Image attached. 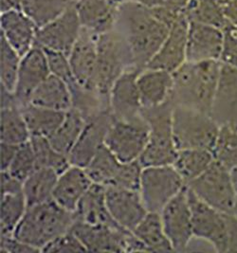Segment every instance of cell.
Wrapping results in <instances>:
<instances>
[{
  "label": "cell",
  "instance_id": "17",
  "mask_svg": "<svg viewBox=\"0 0 237 253\" xmlns=\"http://www.w3.org/2000/svg\"><path fill=\"white\" fill-rule=\"evenodd\" d=\"M189 20L182 12L170 28L163 44L146 68L175 72L187 62ZM145 68V69H146Z\"/></svg>",
  "mask_w": 237,
  "mask_h": 253
},
{
  "label": "cell",
  "instance_id": "46",
  "mask_svg": "<svg viewBox=\"0 0 237 253\" xmlns=\"http://www.w3.org/2000/svg\"><path fill=\"white\" fill-rule=\"evenodd\" d=\"M0 252L1 253H40L36 248L16 239L13 235H1Z\"/></svg>",
  "mask_w": 237,
  "mask_h": 253
},
{
  "label": "cell",
  "instance_id": "30",
  "mask_svg": "<svg viewBox=\"0 0 237 253\" xmlns=\"http://www.w3.org/2000/svg\"><path fill=\"white\" fill-rule=\"evenodd\" d=\"M132 232L146 248L147 253H173L159 212H149Z\"/></svg>",
  "mask_w": 237,
  "mask_h": 253
},
{
  "label": "cell",
  "instance_id": "41",
  "mask_svg": "<svg viewBox=\"0 0 237 253\" xmlns=\"http://www.w3.org/2000/svg\"><path fill=\"white\" fill-rule=\"evenodd\" d=\"M37 168L34 149L30 140H28L27 142L19 145L7 171L13 177L24 182Z\"/></svg>",
  "mask_w": 237,
  "mask_h": 253
},
{
  "label": "cell",
  "instance_id": "51",
  "mask_svg": "<svg viewBox=\"0 0 237 253\" xmlns=\"http://www.w3.org/2000/svg\"><path fill=\"white\" fill-rule=\"evenodd\" d=\"M230 172H231L233 184H234V187H235V189H236L237 193V165L236 167H234Z\"/></svg>",
  "mask_w": 237,
  "mask_h": 253
},
{
  "label": "cell",
  "instance_id": "20",
  "mask_svg": "<svg viewBox=\"0 0 237 253\" xmlns=\"http://www.w3.org/2000/svg\"><path fill=\"white\" fill-rule=\"evenodd\" d=\"M97 36L86 28L72 47L68 59L74 79L81 86L96 91L95 73L97 65Z\"/></svg>",
  "mask_w": 237,
  "mask_h": 253
},
{
  "label": "cell",
  "instance_id": "39",
  "mask_svg": "<svg viewBox=\"0 0 237 253\" xmlns=\"http://www.w3.org/2000/svg\"><path fill=\"white\" fill-rule=\"evenodd\" d=\"M215 161L230 171L237 165V128L222 126L212 151Z\"/></svg>",
  "mask_w": 237,
  "mask_h": 253
},
{
  "label": "cell",
  "instance_id": "44",
  "mask_svg": "<svg viewBox=\"0 0 237 253\" xmlns=\"http://www.w3.org/2000/svg\"><path fill=\"white\" fill-rule=\"evenodd\" d=\"M87 252L83 243L80 241L77 235L71 230L61 234L60 236L47 244L42 253H84Z\"/></svg>",
  "mask_w": 237,
  "mask_h": 253
},
{
  "label": "cell",
  "instance_id": "33",
  "mask_svg": "<svg viewBox=\"0 0 237 253\" xmlns=\"http://www.w3.org/2000/svg\"><path fill=\"white\" fill-rule=\"evenodd\" d=\"M86 119L75 108L67 111L66 117L56 131L48 139L55 149L68 157L71 150L76 144L80 135L86 126Z\"/></svg>",
  "mask_w": 237,
  "mask_h": 253
},
{
  "label": "cell",
  "instance_id": "49",
  "mask_svg": "<svg viewBox=\"0 0 237 253\" xmlns=\"http://www.w3.org/2000/svg\"><path fill=\"white\" fill-rule=\"evenodd\" d=\"M24 0H0V12H5L12 10H21Z\"/></svg>",
  "mask_w": 237,
  "mask_h": 253
},
{
  "label": "cell",
  "instance_id": "21",
  "mask_svg": "<svg viewBox=\"0 0 237 253\" xmlns=\"http://www.w3.org/2000/svg\"><path fill=\"white\" fill-rule=\"evenodd\" d=\"M211 115L222 126L237 128V67L221 63Z\"/></svg>",
  "mask_w": 237,
  "mask_h": 253
},
{
  "label": "cell",
  "instance_id": "7",
  "mask_svg": "<svg viewBox=\"0 0 237 253\" xmlns=\"http://www.w3.org/2000/svg\"><path fill=\"white\" fill-rule=\"evenodd\" d=\"M70 230L92 253H147L146 248L130 230L119 226L93 225L74 221Z\"/></svg>",
  "mask_w": 237,
  "mask_h": 253
},
{
  "label": "cell",
  "instance_id": "15",
  "mask_svg": "<svg viewBox=\"0 0 237 253\" xmlns=\"http://www.w3.org/2000/svg\"><path fill=\"white\" fill-rule=\"evenodd\" d=\"M50 75L45 50L34 45L21 57L13 94L22 107L30 103L34 90Z\"/></svg>",
  "mask_w": 237,
  "mask_h": 253
},
{
  "label": "cell",
  "instance_id": "1",
  "mask_svg": "<svg viewBox=\"0 0 237 253\" xmlns=\"http://www.w3.org/2000/svg\"><path fill=\"white\" fill-rule=\"evenodd\" d=\"M115 29L127 42L134 66L142 70L157 54L170 30L156 18L151 8L132 2H122Z\"/></svg>",
  "mask_w": 237,
  "mask_h": 253
},
{
  "label": "cell",
  "instance_id": "22",
  "mask_svg": "<svg viewBox=\"0 0 237 253\" xmlns=\"http://www.w3.org/2000/svg\"><path fill=\"white\" fill-rule=\"evenodd\" d=\"M223 38L224 33L220 28L197 22H189L187 61H220Z\"/></svg>",
  "mask_w": 237,
  "mask_h": 253
},
{
  "label": "cell",
  "instance_id": "38",
  "mask_svg": "<svg viewBox=\"0 0 237 253\" xmlns=\"http://www.w3.org/2000/svg\"><path fill=\"white\" fill-rule=\"evenodd\" d=\"M30 142L34 149L38 168H49L61 174L71 165L67 155L58 152L44 137H31Z\"/></svg>",
  "mask_w": 237,
  "mask_h": 253
},
{
  "label": "cell",
  "instance_id": "35",
  "mask_svg": "<svg viewBox=\"0 0 237 253\" xmlns=\"http://www.w3.org/2000/svg\"><path fill=\"white\" fill-rule=\"evenodd\" d=\"M183 13L189 22L211 25L222 30L229 24L219 0H189Z\"/></svg>",
  "mask_w": 237,
  "mask_h": 253
},
{
  "label": "cell",
  "instance_id": "40",
  "mask_svg": "<svg viewBox=\"0 0 237 253\" xmlns=\"http://www.w3.org/2000/svg\"><path fill=\"white\" fill-rule=\"evenodd\" d=\"M21 56L0 35V84L13 92Z\"/></svg>",
  "mask_w": 237,
  "mask_h": 253
},
{
  "label": "cell",
  "instance_id": "23",
  "mask_svg": "<svg viewBox=\"0 0 237 253\" xmlns=\"http://www.w3.org/2000/svg\"><path fill=\"white\" fill-rule=\"evenodd\" d=\"M0 35L22 57L35 45L38 28L21 10L1 12Z\"/></svg>",
  "mask_w": 237,
  "mask_h": 253
},
{
  "label": "cell",
  "instance_id": "12",
  "mask_svg": "<svg viewBox=\"0 0 237 253\" xmlns=\"http://www.w3.org/2000/svg\"><path fill=\"white\" fill-rule=\"evenodd\" d=\"M160 216L174 252H185L193 237L192 211L187 186L163 208Z\"/></svg>",
  "mask_w": 237,
  "mask_h": 253
},
{
  "label": "cell",
  "instance_id": "36",
  "mask_svg": "<svg viewBox=\"0 0 237 253\" xmlns=\"http://www.w3.org/2000/svg\"><path fill=\"white\" fill-rule=\"evenodd\" d=\"M122 161L103 144L85 168L93 183L108 186L113 181Z\"/></svg>",
  "mask_w": 237,
  "mask_h": 253
},
{
  "label": "cell",
  "instance_id": "27",
  "mask_svg": "<svg viewBox=\"0 0 237 253\" xmlns=\"http://www.w3.org/2000/svg\"><path fill=\"white\" fill-rule=\"evenodd\" d=\"M73 217L74 221L88 224L119 226L114 221L108 211L105 197V186L97 183L91 185L89 191L83 196L77 209L73 212Z\"/></svg>",
  "mask_w": 237,
  "mask_h": 253
},
{
  "label": "cell",
  "instance_id": "5",
  "mask_svg": "<svg viewBox=\"0 0 237 253\" xmlns=\"http://www.w3.org/2000/svg\"><path fill=\"white\" fill-rule=\"evenodd\" d=\"M173 109L171 100L157 107L142 109L149 126L146 147L139 160L142 167L170 165L175 161L178 149L173 134Z\"/></svg>",
  "mask_w": 237,
  "mask_h": 253
},
{
  "label": "cell",
  "instance_id": "43",
  "mask_svg": "<svg viewBox=\"0 0 237 253\" xmlns=\"http://www.w3.org/2000/svg\"><path fill=\"white\" fill-rule=\"evenodd\" d=\"M47 60L48 68L50 70V74H53L57 77L67 82L68 84L73 83L75 79L72 73L71 66L69 63L68 55L64 52L44 48Z\"/></svg>",
  "mask_w": 237,
  "mask_h": 253
},
{
  "label": "cell",
  "instance_id": "31",
  "mask_svg": "<svg viewBox=\"0 0 237 253\" xmlns=\"http://www.w3.org/2000/svg\"><path fill=\"white\" fill-rule=\"evenodd\" d=\"M59 174L49 168H37L24 182L23 191L28 206L53 200V191Z\"/></svg>",
  "mask_w": 237,
  "mask_h": 253
},
{
  "label": "cell",
  "instance_id": "47",
  "mask_svg": "<svg viewBox=\"0 0 237 253\" xmlns=\"http://www.w3.org/2000/svg\"><path fill=\"white\" fill-rule=\"evenodd\" d=\"M228 253H237V216L233 212H227Z\"/></svg>",
  "mask_w": 237,
  "mask_h": 253
},
{
  "label": "cell",
  "instance_id": "32",
  "mask_svg": "<svg viewBox=\"0 0 237 253\" xmlns=\"http://www.w3.org/2000/svg\"><path fill=\"white\" fill-rule=\"evenodd\" d=\"M215 161L211 151L203 149L178 150L173 166L180 173L186 186L198 177Z\"/></svg>",
  "mask_w": 237,
  "mask_h": 253
},
{
  "label": "cell",
  "instance_id": "45",
  "mask_svg": "<svg viewBox=\"0 0 237 253\" xmlns=\"http://www.w3.org/2000/svg\"><path fill=\"white\" fill-rule=\"evenodd\" d=\"M224 38L220 62L237 67V26L228 24L223 29Z\"/></svg>",
  "mask_w": 237,
  "mask_h": 253
},
{
  "label": "cell",
  "instance_id": "4",
  "mask_svg": "<svg viewBox=\"0 0 237 253\" xmlns=\"http://www.w3.org/2000/svg\"><path fill=\"white\" fill-rule=\"evenodd\" d=\"M134 66L133 58L124 36L115 28L97 36V65L95 88L109 102V92L116 80Z\"/></svg>",
  "mask_w": 237,
  "mask_h": 253
},
{
  "label": "cell",
  "instance_id": "18",
  "mask_svg": "<svg viewBox=\"0 0 237 253\" xmlns=\"http://www.w3.org/2000/svg\"><path fill=\"white\" fill-rule=\"evenodd\" d=\"M105 197L114 221L125 230L132 231L148 213L140 191L105 186Z\"/></svg>",
  "mask_w": 237,
  "mask_h": 253
},
{
  "label": "cell",
  "instance_id": "2",
  "mask_svg": "<svg viewBox=\"0 0 237 253\" xmlns=\"http://www.w3.org/2000/svg\"><path fill=\"white\" fill-rule=\"evenodd\" d=\"M220 70L219 60L185 62L173 72L172 103L211 114Z\"/></svg>",
  "mask_w": 237,
  "mask_h": 253
},
{
  "label": "cell",
  "instance_id": "53",
  "mask_svg": "<svg viewBox=\"0 0 237 253\" xmlns=\"http://www.w3.org/2000/svg\"><path fill=\"white\" fill-rule=\"evenodd\" d=\"M236 2H237V0H236Z\"/></svg>",
  "mask_w": 237,
  "mask_h": 253
},
{
  "label": "cell",
  "instance_id": "48",
  "mask_svg": "<svg viewBox=\"0 0 237 253\" xmlns=\"http://www.w3.org/2000/svg\"><path fill=\"white\" fill-rule=\"evenodd\" d=\"M19 145L0 142V169L7 171L11 165Z\"/></svg>",
  "mask_w": 237,
  "mask_h": 253
},
{
  "label": "cell",
  "instance_id": "11",
  "mask_svg": "<svg viewBox=\"0 0 237 253\" xmlns=\"http://www.w3.org/2000/svg\"><path fill=\"white\" fill-rule=\"evenodd\" d=\"M188 197L192 211L193 237L210 243L217 253H228L227 212L206 204L189 189Z\"/></svg>",
  "mask_w": 237,
  "mask_h": 253
},
{
  "label": "cell",
  "instance_id": "29",
  "mask_svg": "<svg viewBox=\"0 0 237 253\" xmlns=\"http://www.w3.org/2000/svg\"><path fill=\"white\" fill-rule=\"evenodd\" d=\"M31 137L49 138L63 123L67 111L28 104L21 107Z\"/></svg>",
  "mask_w": 237,
  "mask_h": 253
},
{
  "label": "cell",
  "instance_id": "52",
  "mask_svg": "<svg viewBox=\"0 0 237 253\" xmlns=\"http://www.w3.org/2000/svg\"><path fill=\"white\" fill-rule=\"evenodd\" d=\"M233 213L236 214L237 216V196L236 198V202H235V206H234V210H233Z\"/></svg>",
  "mask_w": 237,
  "mask_h": 253
},
{
  "label": "cell",
  "instance_id": "8",
  "mask_svg": "<svg viewBox=\"0 0 237 253\" xmlns=\"http://www.w3.org/2000/svg\"><path fill=\"white\" fill-rule=\"evenodd\" d=\"M186 187L175 167L170 165L143 167L140 194L149 212H161L170 201Z\"/></svg>",
  "mask_w": 237,
  "mask_h": 253
},
{
  "label": "cell",
  "instance_id": "24",
  "mask_svg": "<svg viewBox=\"0 0 237 253\" xmlns=\"http://www.w3.org/2000/svg\"><path fill=\"white\" fill-rule=\"evenodd\" d=\"M122 0H76V10L83 28L96 35L115 28Z\"/></svg>",
  "mask_w": 237,
  "mask_h": 253
},
{
  "label": "cell",
  "instance_id": "42",
  "mask_svg": "<svg viewBox=\"0 0 237 253\" xmlns=\"http://www.w3.org/2000/svg\"><path fill=\"white\" fill-rule=\"evenodd\" d=\"M142 170L143 167L140 161L122 162L112 183L108 186L140 191Z\"/></svg>",
  "mask_w": 237,
  "mask_h": 253
},
{
  "label": "cell",
  "instance_id": "9",
  "mask_svg": "<svg viewBox=\"0 0 237 253\" xmlns=\"http://www.w3.org/2000/svg\"><path fill=\"white\" fill-rule=\"evenodd\" d=\"M187 188L206 204L222 212H233L237 193L231 172L216 161L187 185Z\"/></svg>",
  "mask_w": 237,
  "mask_h": 253
},
{
  "label": "cell",
  "instance_id": "10",
  "mask_svg": "<svg viewBox=\"0 0 237 253\" xmlns=\"http://www.w3.org/2000/svg\"><path fill=\"white\" fill-rule=\"evenodd\" d=\"M149 126L142 115L132 120L114 119L105 145L122 162L139 161L146 147Z\"/></svg>",
  "mask_w": 237,
  "mask_h": 253
},
{
  "label": "cell",
  "instance_id": "6",
  "mask_svg": "<svg viewBox=\"0 0 237 253\" xmlns=\"http://www.w3.org/2000/svg\"><path fill=\"white\" fill-rule=\"evenodd\" d=\"M172 121L177 149L213 151L220 126L211 114L174 105Z\"/></svg>",
  "mask_w": 237,
  "mask_h": 253
},
{
  "label": "cell",
  "instance_id": "34",
  "mask_svg": "<svg viewBox=\"0 0 237 253\" xmlns=\"http://www.w3.org/2000/svg\"><path fill=\"white\" fill-rule=\"evenodd\" d=\"M31 138L30 131L19 105L1 108L0 142L21 145Z\"/></svg>",
  "mask_w": 237,
  "mask_h": 253
},
{
  "label": "cell",
  "instance_id": "37",
  "mask_svg": "<svg viewBox=\"0 0 237 253\" xmlns=\"http://www.w3.org/2000/svg\"><path fill=\"white\" fill-rule=\"evenodd\" d=\"M75 0H24L22 11L42 28L65 12Z\"/></svg>",
  "mask_w": 237,
  "mask_h": 253
},
{
  "label": "cell",
  "instance_id": "26",
  "mask_svg": "<svg viewBox=\"0 0 237 253\" xmlns=\"http://www.w3.org/2000/svg\"><path fill=\"white\" fill-rule=\"evenodd\" d=\"M173 73L156 69H142L138 76V87L142 108L157 107L171 100Z\"/></svg>",
  "mask_w": 237,
  "mask_h": 253
},
{
  "label": "cell",
  "instance_id": "28",
  "mask_svg": "<svg viewBox=\"0 0 237 253\" xmlns=\"http://www.w3.org/2000/svg\"><path fill=\"white\" fill-rule=\"evenodd\" d=\"M37 106L68 111L72 108V96L68 83L50 74L33 93L30 103Z\"/></svg>",
  "mask_w": 237,
  "mask_h": 253
},
{
  "label": "cell",
  "instance_id": "50",
  "mask_svg": "<svg viewBox=\"0 0 237 253\" xmlns=\"http://www.w3.org/2000/svg\"><path fill=\"white\" fill-rule=\"evenodd\" d=\"M122 1L140 4V5L145 6L147 8H154L159 5H162L165 2V0H122Z\"/></svg>",
  "mask_w": 237,
  "mask_h": 253
},
{
  "label": "cell",
  "instance_id": "19",
  "mask_svg": "<svg viewBox=\"0 0 237 253\" xmlns=\"http://www.w3.org/2000/svg\"><path fill=\"white\" fill-rule=\"evenodd\" d=\"M0 230L1 235H12L28 208L23 191V182L8 171L0 175Z\"/></svg>",
  "mask_w": 237,
  "mask_h": 253
},
{
  "label": "cell",
  "instance_id": "13",
  "mask_svg": "<svg viewBox=\"0 0 237 253\" xmlns=\"http://www.w3.org/2000/svg\"><path fill=\"white\" fill-rule=\"evenodd\" d=\"M82 28L75 0L56 19L37 30L35 45L69 55Z\"/></svg>",
  "mask_w": 237,
  "mask_h": 253
},
{
  "label": "cell",
  "instance_id": "14",
  "mask_svg": "<svg viewBox=\"0 0 237 253\" xmlns=\"http://www.w3.org/2000/svg\"><path fill=\"white\" fill-rule=\"evenodd\" d=\"M110 109H102L86 121L79 138L68 155L71 165L86 168L98 150L105 144L109 127L113 122Z\"/></svg>",
  "mask_w": 237,
  "mask_h": 253
},
{
  "label": "cell",
  "instance_id": "3",
  "mask_svg": "<svg viewBox=\"0 0 237 253\" xmlns=\"http://www.w3.org/2000/svg\"><path fill=\"white\" fill-rule=\"evenodd\" d=\"M73 213L54 200L28 206L12 235L42 253L47 244L71 229Z\"/></svg>",
  "mask_w": 237,
  "mask_h": 253
},
{
  "label": "cell",
  "instance_id": "25",
  "mask_svg": "<svg viewBox=\"0 0 237 253\" xmlns=\"http://www.w3.org/2000/svg\"><path fill=\"white\" fill-rule=\"evenodd\" d=\"M92 184L85 168L70 165L58 176L53 191V200L59 206L73 213Z\"/></svg>",
  "mask_w": 237,
  "mask_h": 253
},
{
  "label": "cell",
  "instance_id": "16",
  "mask_svg": "<svg viewBox=\"0 0 237 253\" xmlns=\"http://www.w3.org/2000/svg\"><path fill=\"white\" fill-rule=\"evenodd\" d=\"M142 69H126L114 83L109 92V109L115 120H132L142 115V105L138 87Z\"/></svg>",
  "mask_w": 237,
  "mask_h": 253
}]
</instances>
